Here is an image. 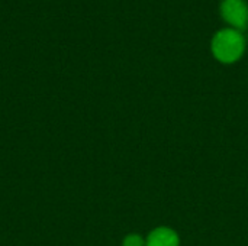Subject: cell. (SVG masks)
<instances>
[{
    "instance_id": "1",
    "label": "cell",
    "mask_w": 248,
    "mask_h": 246,
    "mask_svg": "<svg viewBox=\"0 0 248 246\" xmlns=\"http://www.w3.org/2000/svg\"><path fill=\"white\" fill-rule=\"evenodd\" d=\"M215 58L221 62L231 64L241 58L246 49V39L241 30L234 28H224L215 33L211 43Z\"/></svg>"
},
{
    "instance_id": "2",
    "label": "cell",
    "mask_w": 248,
    "mask_h": 246,
    "mask_svg": "<svg viewBox=\"0 0 248 246\" xmlns=\"http://www.w3.org/2000/svg\"><path fill=\"white\" fill-rule=\"evenodd\" d=\"M222 17L237 30L248 28V3L246 0H222L219 6Z\"/></svg>"
},
{
    "instance_id": "3",
    "label": "cell",
    "mask_w": 248,
    "mask_h": 246,
    "mask_svg": "<svg viewBox=\"0 0 248 246\" xmlns=\"http://www.w3.org/2000/svg\"><path fill=\"white\" fill-rule=\"evenodd\" d=\"M145 246H179V236L169 228H158L148 235Z\"/></svg>"
},
{
    "instance_id": "4",
    "label": "cell",
    "mask_w": 248,
    "mask_h": 246,
    "mask_svg": "<svg viewBox=\"0 0 248 246\" xmlns=\"http://www.w3.org/2000/svg\"><path fill=\"white\" fill-rule=\"evenodd\" d=\"M144 239L138 235H129L125 241H124V246H144Z\"/></svg>"
}]
</instances>
